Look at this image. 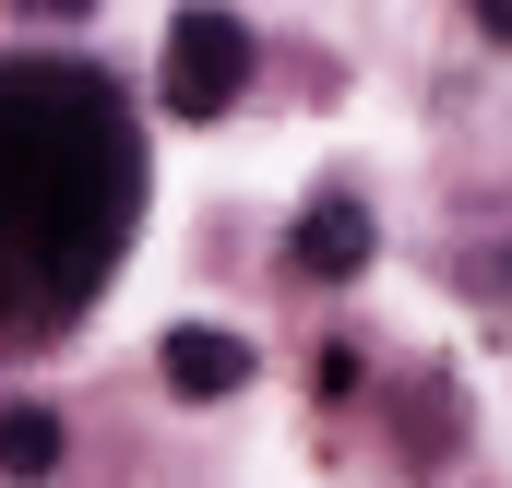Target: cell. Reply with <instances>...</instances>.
<instances>
[{"label": "cell", "instance_id": "cell-1", "mask_svg": "<svg viewBox=\"0 0 512 488\" xmlns=\"http://www.w3.org/2000/svg\"><path fill=\"white\" fill-rule=\"evenodd\" d=\"M143 215V143L108 72H0V334H60Z\"/></svg>", "mask_w": 512, "mask_h": 488}, {"label": "cell", "instance_id": "cell-2", "mask_svg": "<svg viewBox=\"0 0 512 488\" xmlns=\"http://www.w3.org/2000/svg\"><path fill=\"white\" fill-rule=\"evenodd\" d=\"M239 84H251V24L215 12V0H191V12L167 24V108H179V120H227Z\"/></svg>", "mask_w": 512, "mask_h": 488}, {"label": "cell", "instance_id": "cell-3", "mask_svg": "<svg viewBox=\"0 0 512 488\" xmlns=\"http://www.w3.org/2000/svg\"><path fill=\"white\" fill-rule=\"evenodd\" d=\"M370 250H382V227H370V203H358V191H322V203L298 215V274H322V286L370 274Z\"/></svg>", "mask_w": 512, "mask_h": 488}, {"label": "cell", "instance_id": "cell-4", "mask_svg": "<svg viewBox=\"0 0 512 488\" xmlns=\"http://www.w3.org/2000/svg\"><path fill=\"white\" fill-rule=\"evenodd\" d=\"M155 369H167V393H191V405H227V393L251 381V346H239V334H215V322H179V334L155 346Z\"/></svg>", "mask_w": 512, "mask_h": 488}, {"label": "cell", "instance_id": "cell-5", "mask_svg": "<svg viewBox=\"0 0 512 488\" xmlns=\"http://www.w3.org/2000/svg\"><path fill=\"white\" fill-rule=\"evenodd\" d=\"M48 465H60V417H48V405H0V477L36 488Z\"/></svg>", "mask_w": 512, "mask_h": 488}, {"label": "cell", "instance_id": "cell-6", "mask_svg": "<svg viewBox=\"0 0 512 488\" xmlns=\"http://www.w3.org/2000/svg\"><path fill=\"white\" fill-rule=\"evenodd\" d=\"M477 36H489V48H512V0H477Z\"/></svg>", "mask_w": 512, "mask_h": 488}, {"label": "cell", "instance_id": "cell-7", "mask_svg": "<svg viewBox=\"0 0 512 488\" xmlns=\"http://www.w3.org/2000/svg\"><path fill=\"white\" fill-rule=\"evenodd\" d=\"M12 12H36V24H72V12H96V0H12Z\"/></svg>", "mask_w": 512, "mask_h": 488}, {"label": "cell", "instance_id": "cell-8", "mask_svg": "<svg viewBox=\"0 0 512 488\" xmlns=\"http://www.w3.org/2000/svg\"><path fill=\"white\" fill-rule=\"evenodd\" d=\"M477 286H501V298H512V239L489 250V262H477Z\"/></svg>", "mask_w": 512, "mask_h": 488}]
</instances>
